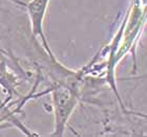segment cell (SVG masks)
I'll return each instance as SVG.
<instances>
[{
    "label": "cell",
    "instance_id": "1",
    "mask_svg": "<svg viewBox=\"0 0 147 137\" xmlns=\"http://www.w3.org/2000/svg\"><path fill=\"white\" fill-rule=\"evenodd\" d=\"M52 98L55 117L52 136H63L68 119L79 102V95L77 90L67 86L57 85L52 89Z\"/></svg>",
    "mask_w": 147,
    "mask_h": 137
},
{
    "label": "cell",
    "instance_id": "2",
    "mask_svg": "<svg viewBox=\"0 0 147 137\" xmlns=\"http://www.w3.org/2000/svg\"><path fill=\"white\" fill-rule=\"evenodd\" d=\"M49 1L51 0H31L30 2L25 3L24 7L28 11L33 35L41 39L42 45L45 49L46 53L49 55V58L53 62H56L57 59L55 58V55L53 53L49 42L46 40L45 35H44V31H43V22H44V18L46 16Z\"/></svg>",
    "mask_w": 147,
    "mask_h": 137
},
{
    "label": "cell",
    "instance_id": "3",
    "mask_svg": "<svg viewBox=\"0 0 147 137\" xmlns=\"http://www.w3.org/2000/svg\"><path fill=\"white\" fill-rule=\"evenodd\" d=\"M19 85L18 78L9 72L4 60L0 62V86L7 94V101L12 100L14 95H17V86Z\"/></svg>",
    "mask_w": 147,
    "mask_h": 137
},
{
    "label": "cell",
    "instance_id": "4",
    "mask_svg": "<svg viewBox=\"0 0 147 137\" xmlns=\"http://www.w3.org/2000/svg\"><path fill=\"white\" fill-rule=\"evenodd\" d=\"M9 1H12V2H14L15 4H17V5L23 6V7L25 6V2H23L22 0H9Z\"/></svg>",
    "mask_w": 147,
    "mask_h": 137
}]
</instances>
